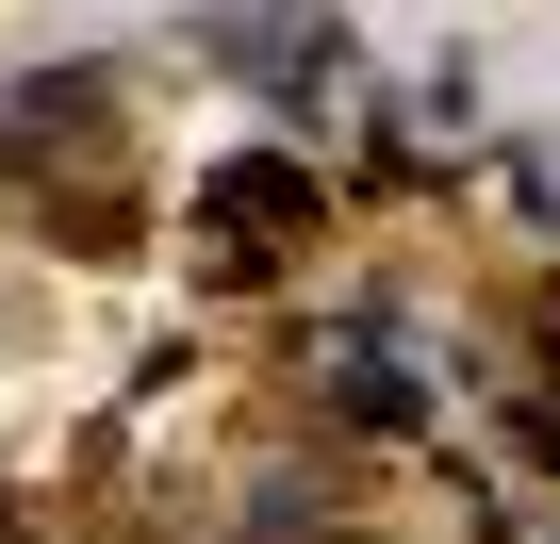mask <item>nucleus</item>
<instances>
[{"instance_id":"obj_1","label":"nucleus","mask_w":560,"mask_h":544,"mask_svg":"<svg viewBox=\"0 0 560 544\" xmlns=\"http://www.w3.org/2000/svg\"><path fill=\"white\" fill-rule=\"evenodd\" d=\"M182 50H198L214 83H247V100H280V116H314V100H330V83L363 67V34H347V18H198Z\"/></svg>"},{"instance_id":"obj_2","label":"nucleus","mask_w":560,"mask_h":544,"mask_svg":"<svg viewBox=\"0 0 560 544\" xmlns=\"http://www.w3.org/2000/svg\"><path fill=\"white\" fill-rule=\"evenodd\" d=\"M0 544H34V511H18V495H0Z\"/></svg>"}]
</instances>
